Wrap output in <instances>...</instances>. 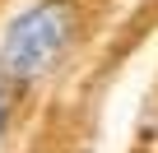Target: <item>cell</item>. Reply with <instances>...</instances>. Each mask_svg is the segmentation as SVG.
I'll return each mask as SVG.
<instances>
[{"mask_svg":"<svg viewBox=\"0 0 158 153\" xmlns=\"http://www.w3.org/2000/svg\"><path fill=\"white\" fill-rule=\"evenodd\" d=\"M70 33H74V14H70L65 0L28 5L19 19H10L5 37H0V74L19 88L47 79L51 65L70 46Z\"/></svg>","mask_w":158,"mask_h":153,"instance_id":"6da1fadb","label":"cell"},{"mask_svg":"<svg viewBox=\"0 0 158 153\" xmlns=\"http://www.w3.org/2000/svg\"><path fill=\"white\" fill-rule=\"evenodd\" d=\"M5 116H10V111H5V93H0V135H5Z\"/></svg>","mask_w":158,"mask_h":153,"instance_id":"7a4b0ae2","label":"cell"}]
</instances>
